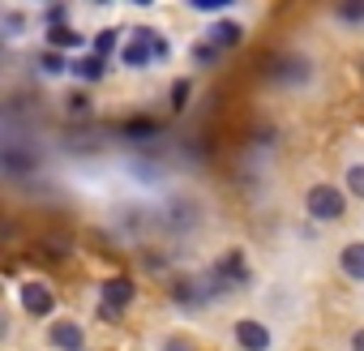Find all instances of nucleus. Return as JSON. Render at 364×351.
Here are the masks:
<instances>
[{
	"label": "nucleus",
	"mask_w": 364,
	"mask_h": 351,
	"mask_svg": "<svg viewBox=\"0 0 364 351\" xmlns=\"http://www.w3.org/2000/svg\"><path fill=\"white\" fill-rule=\"evenodd\" d=\"M338 18L343 22H360L364 18V5H347V9H338Z\"/></svg>",
	"instance_id": "5701e85b"
},
{
	"label": "nucleus",
	"mask_w": 364,
	"mask_h": 351,
	"mask_svg": "<svg viewBox=\"0 0 364 351\" xmlns=\"http://www.w3.org/2000/svg\"><path fill=\"white\" fill-rule=\"evenodd\" d=\"M347 189H351L355 198H364V163H355V167H347Z\"/></svg>",
	"instance_id": "2eb2a0df"
},
{
	"label": "nucleus",
	"mask_w": 364,
	"mask_h": 351,
	"mask_svg": "<svg viewBox=\"0 0 364 351\" xmlns=\"http://www.w3.org/2000/svg\"><path fill=\"white\" fill-rule=\"evenodd\" d=\"M116 48V31H103V35H95V56H103L107 60V52Z\"/></svg>",
	"instance_id": "a211bd4d"
},
{
	"label": "nucleus",
	"mask_w": 364,
	"mask_h": 351,
	"mask_svg": "<svg viewBox=\"0 0 364 351\" xmlns=\"http://www.w3.org/2000/svg\"><path fill=\"white\" fill-rule=\"evenodd\" d=\"M0 22H5V31H9V39H18V35L26 31V18H22V14H14V9H9L5 18H0Z\"/></svg>",
	"instance_id": "f3484780"
},
{
	"label": "nucleus",
	"mask_w": 364,
	"mask_h": 351,
	"mask_svg": "<svg viewBox=\"0 0 364 351\" xmlns=\"http://www.w3.org/2000/svg\"><path fill=\"white\" fill-rule=\"evenodd\" d=\"M150 60H159V31L141 26V31L133 35V43L124 48V65H129V69H146Z\"/></svg>",
	"instance_id": "7ed1b4c3"
},
{
	"label": "nucleus",
	"mask_w": 364,
	"mask_h": 351,
	"mask_svg": "<svg viewBox=\"0 0 364 351\" xmlns=\"http://www.w3.org/2000/svg\"><path fill=\"white\" fill-rule=\"evenodd\" d=\"M215 56H219V48H215V43H198V48H193V60H198V65H210Z\"/></svg>",
	"instance_id": "6ab92c4d"
},
{
	"label": "nucleus",
	"mask_w": 364,
	"mask_h": 351,
	"mask_svg": "<svg viewBox=\"0 0 364 351\" xmlns=\"http://www.w3.org/2000/svg\"><path fill=\"white\" fill-rule=\"evenodd\" d=\"M69 69H73L82 82H99V77L107 73V60H103V56H86V60H73Z\"/></svg>",
	"instance_id": "9b49d317"
},
{
	"label": "nucleus",
	"mask_w": 364,
	"mask_h": 351,
	"mask_svg": "<svg viewBox=\"0 0 364 351\" xmlns=\"http://www.w3.org/2000/svg\"><path fill=\"white\" fill-rule=\"evenodd\" d=\"M185 99H189V82H176V90H171V107L180 112V107H185Z\"/></svg>",
	"instance_id": "412c9836"
},
{
	"label": "nucleus",
	"mask_w": 364,
	"mask_h": 351,
	"mask_svg": "<svg viewBox=\"0 0 364 351\" xmlns=\"http://www.w3.org/2000/svg\"><path fill=\"white\" fill-rule=\"evenodd\" d=\"M52 342H56L60 351H82L86 334H82V325H77V321H56V325H52Z\"/></svg>",
	"instance_id": "0eeeda50"
},
{
	"label": "nucleus",
	"mask_w": 364,
	"mask_h": 351,
	"mask_svg": "<svg viewBox=\"0 0 364 351\" xmlns=\"http://www.w3.org/2000/svg\"><path fill=\"white\" fill-rule=\"evenodd\" d=\"M65 103H69V112H73V116H86V112H90V99H86V94H69Z\"/></svg>",
	"instance_id": "aec40b11"
},
{
	"label": "nucleus",
	"mask_w": 364,
	"mask_h": 351,
	"mask_svg": "<svg viewBox=\"0 0 364 351\" xmlns=\"http://www.w3.org/2000/svg\"><path fill=\"white\" fill-rule=\"evenodd\" d=\"M39 65H43V73H65V69H69L60 52H43V56H39Z\"/></svg>",
	"instance_id": "dca6fc26"
},
{
	"label": "nucleus",
	"mask_w": 364,
	"mask_h": 351,
	"mask_svg": "<svg viewBox=\"0 0 364 351\" xmlns=\"http://www.w3.org/2000/svg\"><path fill=\"white\" fill-rule=\"evenodd\" d=\"M304 206H309V215L313 219H321V223H330V219H343V193L334 189V185H313L309 189V198H304Z\"/></svg>",
	"instance_id": "f257e3e1"
},
{
	"label": "nucleus",
	"mask_w": 364,
	"mask_h": 351,
	"mask_svg": "<svg viewBox=\"0 0 364 351\" xmlns=\"http://www.w3.org/2000/svg\"><path fill=\"white\" fill-rule=\"evenodd\" d=\"M193 9H198V14H206V9L219 14V9H228V0H193Z\"/></svg>",
	"instance_id": "4be33fe9"
},
{
	"label": "nucleus",
	"mask_w": 364,
	"mask_h": 351,
	"mask_svg": "<svg viewBox=\"0 0 364 351\" xmlns=\"http://www.w3.org/2000/svg\"><path fill=\"white\" fill-rule=\"evenodd\" d=\"M167 351H185V347H180V342H171V347H167Z\"/></svg>",
	"instance_id": "a878e982"
},
{
	"label": "nucleus",
	"mask_w": 364,
	"mask_h": 351,
	"mask_svg": "<svg viewBox=\"0 0 364 351\" xmlns=\"http://www.w3.org/2000/svg\"><path fill=\"white\" fill-rule=\"evenodd\" d=\"M0 167H5L9 176H26V171H35V154H26V150H18L14 141L0 150Z\"/></svg>",
	"instance_id": "6e6552de"
},
{
	"label": "nucleus",
	"mask_w": 364,
	"mask_h": 351,
	"mask_svg": "<svg viewBox=\"0 0 364 351\" xmlns=\"http://www.w3.org/2000/svg\"><path fill=\"white\" fill-rule=\"evenodd\" d=\"M338 266H343V274H347V279L364 283V244H347V249L338 253Z\"/></svg>",
	"instance_id": "1a4fd4ad"
},
{
	"label": "nucleus",
	"mask_w": 364,
	"mask_h": 351,
	"mask_svg": "<svg viewBox=\"0 0 364 351\" xmlns=\"http://www.w3.org/2000/svg\"><path fill=\"white\" fill-rule=\"evenodd\" d=\"M351 351H364V330H355V338H351Z\"/></svg>",
	"instance_id": "393cba45"
},
{
	"label": "nucleus",
	"mask_w": 364,
	"mask_h": 351,
	"mask_svg": "<svg viewBox=\"0 0 364 351\" xmlns=\"http://www.w3.org/2000/svg\"><path fill=\"white\" fill-rule=\"evenodd\" d=\"M22 308H26L31 317H48V313L56 308V300H52V291H48L43 283H26V287H22Z\"/></svg>",
	"instance_id": "39448f33"
},
{
	"label": "nucleus",
	"mask_w": 364,
	"mask_h": 351,
	"mask_svg": "<svg viewBox=\"0 0 364 351\" xmlns=\"http://www.w3.org/2000/svg\"><path fill=\"white\" fill-rule=\"evenodd\" d=\"M210 283H215L219 296L232 291V287H240V283H249V266H245V257H240V253H223L219 266L210 270Z\"/></svg>",
	"instance_id": "f03ea898"
},
{
	"label": "nucleus",
	"mask_w": 364,
	"mask_h": 351,
	"mask_svg": "<svg viewBox=\"0 0 364 351\" xmlns=\"http://www.w3.org/2000/svg\"><path fill=\"white\" fill-rule=\"evenodd\" d=\"M154 133H159V124H154V120H146V116H141V120H129V124H124V137H133V141H150Z\"/></svg>",
	"instance_id": "4468645a"
},
{
	"label": "nucleus",
	"mask_w": 364,
	"mask_h": 351,
	"mask_svg": "<svg viewBox=\"0 0 364 351\" xmlns=\"http://www.w3.org/2000/svg\"><path fill=\"white\" fill-rule=\"evenodd\" d=\"M236 342L245 351H266L270 347V330L262 321H236Z\"/></svg>",
	"instance_id": "423d86ee"
},
{
	"label": "nucleus",
	"mask_w": 364,
	"mask_h": 351,
	"mask_svg": "<svg viewBox=\"0 0 364 351\" xmlns=\"http://www.w3.org/2000/svg\"><path fill=\"white\" fill-rule=\"evenodd\" d=\"M206 35H210L206 43H215V48L223 52V48H240V35H245V31H240L236 22H219V26H210Z\"/></svg>",
	"instance_id": "9d476101"
},
{
	"label": "nucleus",
	"mask_w": 364,
	"mask_h": 351,
	"mask_svg": "<svg viewBox=\"0 0 364 351\" xmlns=\"http://www.w3.org/2000/svg\"><path fill=\"white\" fill-rule=\"evenodd\" d=\"M274 77L279 82H300V77H309V60L291 56V60H283V69H274Z\"/></svg>",
	"instance_id": "f8f14e48"
},
{
	"label": "nucleus",
	"mask_w": 364,
	"mask_h": 351,
	"mask_svg": "<svg viewBox=\"0 0 364 351\" xmlns=\"http://www.w3.org/2000/svg\"><path fill=\"white\" fill-rule=\"evenodd\" d=\"M60 18H65V5H52V9H48V22L60 26Z\"/></svg>",
	"instance_id": "b1692460"
},
{
	"label": "nucleus",
	"mask_w": 364,
	"mask_h": 351,
	"mask_svg": "<svg viewBox=\"0 0 364 351\" xmlns=\"http://www.w3.org/2000/svg\"><path fill=\"white\" fill-rule=\"evenodd\" d=\"M129 304H133V279L129 274H112L103 283V308H99V317H116Z\"/></svg>",
	"instance_id": "20e7f679"
},
{
	"label": "nucleus",
	"mask_w": 364,
	"mask_h": 351,
	"mask_svg": "<svg viewBox=\"0 0 364 351\" xmlns=\"http://www.w3.org/2000/svg\"><path fill=\"white\" fill-rule=\"evenodd\" d=\"M48 43H52V52H56V48H77L82 39H77L73 26H52V31H48Z\"/></svg>",
	"instance_id": "ddd939ff"
}]
</instances>
